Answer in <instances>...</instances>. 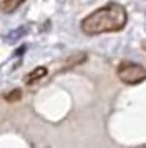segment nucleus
I'll list each match as a JSON object with an SVG mask.
<instances>
[{
    "label": "nucleus",
    "mask_w": 146,
    "mask_h": 148,
    "mask_svg": "<svg viewBox=\"0 0 146 148\" xmlns=\"http://www.w3.org/2000/svg\"><path fill=\"white\" fill-rule=\"evenodd\" d=\"M126 22H128L126 8L121 3L111 2L85 17L80 27L81 32L86 35H100L106 32H119L125 28Z\"/></svg>",
    "instance_id": "obj_1"
},
{
    "label": "nucleus",
    "mask_w": 146,
    "mask_h": 148,
    "mask_svg": "<svg viewBox=\"0 0 146 148\" xmlns=\"http://www.w3.org/2000/svg\"><path fill=\"white\" fill-rule=\"evenodd\" d=\"M46 73H48V70H46L45 67H37V68H33L32 72H28V73L25 75L23 82H25L27 85H33L35 82L42 80V78H43Z\"/></svg>",
    "instance_id": "obj_3"
},
{
    "label": "nucleus",
    "mask_w": 146,
    "mask_h": 148,
    "mask_svg": "<svg viewBox=\"0 0 146 148\" xmlns=\"http://www.w3.org/2000/svg\"><path fill=\"white\" fill-rule=\"evenodd\" d=\"M3 98H5L7 101H18L20 98H22V92H20L18 88H17V90H12L10 93L3 95Z\"/></svg>",
    "instance_id": "obj_5"
},
{
    "label": "nucleus",
    "mask_w": 146,
    "mask_h": 148,
    "mask_svg": "<svg viewBox=\"0 0 146 148\" xmlns=\"http://www.w3.org/2000/svg\"><path fill=\"white\" fill-rule=\"evenodd\" d=\"M25 0H3V5H2V8H3V12L5 14H13L17 8L23 3Z\"/></svg>",
    "instance_id": "obj_4"
},
{
    "label": "nucleus",
    "mask_w": 146,
    "mask_h": 148,
    "mask_svg": "<svg viewBox=\"0 0 146 148\" xmlns=\"http://www.w3.org/2000/svg\"><path fill=\"white\" fill-rule=\"evenodd\" d=\"M25 32H27V28L20 27V28H17V30H13L12 34H8V37H7V38H8V42H15L18 37H22V35L25 34Z\"/></svg>",
    "instance_id": "obj_6"
},
{
    "label": "nucleus",
    "mask_w": 146,
    "mask_h": 148,
    "mask_svg": "<svg viewBox=\"0 0 146 148\" xmlns=\"http://www.w3.org/2000/svg\"><path fill=\"white\" fill-rule=\"evenodd\" d=\"M116 73H118L119 80L126 85H138V83L146 80V68L139 63H134V62L119 63Z\"/></svg>",
    "instance_id": "obj_2"
}]
</instances>
